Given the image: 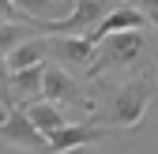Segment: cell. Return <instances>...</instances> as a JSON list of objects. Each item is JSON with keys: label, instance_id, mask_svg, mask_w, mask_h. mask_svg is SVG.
Listing matches in <instances>:
<instances>
[{"label": "cell", "instance_id": "6da1fadb", "mask_svg": "<svg viewBox=\"0 0 158 154\" xmlns=\"http://www.w3.org/2000/svg\"><path fill=\"white\" fill-rule=\"evenodd\" d=\"M154 98V68H139L135 75H121V79H94V109H90V120L98 124H109L117 132L135 128L143 120V113Z\"/></svg>", "mask_w": 158, "mask_h": 154}, {"label": "cell", "instance_id": "7a4b0ae2", "mask_svg": "<svg viewBox=\"0 0 158 154\" xmlns=\"http://www.w3.org/2000/svg\"><path fill=\"white\" fill-rule=\"evenodd\" d=\"M151 30L154 26H135V30H113L98 42V53H94V64L87 68L83 79L94 83L109 71H121L124 68H151V53H154V42H151Z\"/></svg>", "mask_w": 158, "mask_h": 154}, {"label": "cell", "instance_id": "3957f363", "mask_svg": "<svg viewBox=\"0 0 158 154\" xmlns=\"http://www.w3.org/2000/svg\"><path fill=\"white\" fill-rule=\"evenodd\" d=\"M83 83H87V79H83ZM83 83H79V79H75V71H68L64 64L49 60V64H45V90H42V98H53V102L68 105L72 113H87V117H90L94 98L87 94Z\"/></svg>", "mask_w": 158, "mask_h": 154}, {"label": "cell", "instance_id": "277c9868", "mask_svg": "<svg viewBox=\"0 0 158 154\" xmlns=\"http://www.w3.org/2000/svg\"><path fill=\"white\" fill-rule=\"evenodd\" d=\"M4 147H15V150H34V154H53V139L45 136L42 128L30 120L27 105H15L8 109L4 117Z\"/></svg>", "mask_w": 158, "mask_h": 154}, {"label": "cell", "instance_id": "5b68a950", "mask_svg": "<svg viewBox=\"0 0 158 154\" xmlns=\"http://www.w3.org/2000/svg\"><path fill=\"white\" fill-rule=\"evenodd\" d=\"M49 64V60H45ZM45 64L34 68H19V71H4V113L15 105H27L34 98H42L45 90Z\"/></svg>", "mask_w": 158, "mask_h": 154}, {"label": "cell", "instance_id": "8992f818", "mask_svg": "<svg viewBox=\"0 0 158 154\" xmlns=\"http://www.w3.org/2000/svg\"><path fill=\"white\" fill-rule=\"evenodd\" d=\"M49 38H53V34H49ZM94 53H98V42H94V38H87V34H56L49 60L64 64L68 71L87 75V68L94 64Z\"/></svg>", "mask_w": 158, "mask_h": 154}, {"label": "cell", "instance_id": "52a82bcc", "mask_svg": "<svg viewBox=\"0 0 158 154\" xmlns=\"http://www.w3.org/2000/svg\"><path fill=\"white\" fill-rule=\"evenodd\" d=\"M117 128H109V124H98V120H90V117H79V120H72V124H64L60 132H53V154H64V150H79V147H94V143H102L106 136H113Z\"/></svg>", "mask_w": 158, "mask_h": 154}, {"label": "cell", "instance_id": "ba28073f", "mask_svg": "<svg viewBox=\"0 0 158 154\" xmlns=\"http://www.w3.org/2000/svg\"><path fill=\"white\" fill-rule=\"evenodd\" d=\"M49 56H53V38H49V34H30L23 45H15L11 53H4V71H19V68L45 64Z\"/></svg>", "mask_w": 158, "mask_h": 154}, {"label": "cell", "instance_id": "9c48e42d", "mask_svg": "<svg viewBox=\"0 0 158 154\" xmlns=\"http://www.w3.org/2000/svg\"><path fill=\"white\" fill-rule=\"evenodd\" d=\"M27 113H30V120L45 132V136H53V132H60L64 124H72V120H79L75 113L68 109V105H60V102H53V98H34V102H27Z\"/></svg>", "mask_w": 158, "mask_h": 154}, {"label": "cell", "instance_id": "30bf717a", "mask_svg": "<svg viewBox=\"0 0 158 154\" xmlns=\"http://www.w3.org/2000/svg\"><path fill=\"white\" fill-rule=\"evenodd\" d=\"M139 11H147V19H151V26H154V34H158V0H132Z\"/></svg>", "mask_w": 158, "mask_h": 154}, {"label": "cell", "instance_id": "8fae6325", "mask_svg": "<svg viewBox=\"0 0 158 154\" xmlns=\"http://www.w3.org/2000/svg\"><path fill=\"white\" fill-rule=\"evenodd\" d=\"M42 4H64V0H42Z\"/></svg>", "mask_w": 158, "mask_h": 154}]
</instances>
